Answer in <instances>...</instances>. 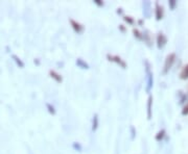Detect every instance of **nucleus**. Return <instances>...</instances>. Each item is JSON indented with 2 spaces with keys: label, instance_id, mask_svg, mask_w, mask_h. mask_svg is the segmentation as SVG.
I'll return each instance as SVG.
<instances>
[{
  "label": "nucleus",
  "instance_id": "12",
  "mask_svg": "<svg viewBox=\"0 0 188 154\" xmlns=\"http://www.w3.org/2000/svg\"><path fill=\"white\" fill-rule=\"evenodd\" d=\"M13 59H15V61H16V63H17L18 65H19V66H20V67H21V68H23V67H24V64L22 63V61H21V59H19V57H18V56H16V55H13Z\"/></svg>",
  "mask_w": 188,
  "mask_h": 154
},
{
  "label": "nucleus",
  "instance_id": "2",
  "mask_svg": "<svg viewBox=\"0 0 188 154\" xmlns=\"http://www.w3.org/2000/svg\"><path fill=\"white\" fill-rule=\"evenodd\" d=\"M157 43H158V48H159V49H161V48H162L163 46L165 45V43H166V38L164 37V35H163V33H159L158 39H157Z\"/></svg>",
  "mask_w": 188,
  "mask_h": 154
},
{
  "label": "nucleus",
  "instance_id": "13",
  "mask_svg": "<svg viewBox=\"0 0 188 154\" xmlns=\"http://www.w3.org/2000/svg\"><path fill=\"white\" fill-rule=\"evenodd\" d=\"M164 133H165V130L159 131L158 134H157V137H156V140H157V141H160V140L162 139L163 137H164Z\"/></svg>",
  "mask_w": 188,
  "mask_h": 154
},
{
  "label": "nucleus",
  "instance_id": "14",
  "mask_svg": "<svg viewBox=\"0 0 188 154\" xmlns=\"http://www.w3.org/2000/svg\"><path fill=\"white\" fill-rule=\"evenodd\" d=\"M46 106H47V108H48V111H49L50 114H54V113H56V111H54L53 106H51L49 103H47V104H46Z\"/></svg>",
  "mask_w": 188,
  "mask_h": 154
},
{
  "label": "nucleus",
  "instance_id": "4",
  "mask_svg": "<svg viewBox=\"0 0 188 154\" xmlns=\"http://www.w3.org/2000/svg\"><path fill=\"white\" fill-rule=\"evenodd\" d=\"M162 17H163V7H160V5L157 3V4H156V19L161 20Z\"/></svg>",
  "mask_w": 188,
  "mask_h": 154
},
{
  "label": "nucleus",
  "instance_id": "6",
  "mask_svg": "<svg viewBox=\"0 0 188 154\" xmlns=\"http://www.w3.org/2000/svg\"><path fill=\"white\" fill-rule=\"evenodd\" d=\"M108 57L110 59L109 61H116L117 64H120L121 66H122L123 68H125V64L123 63L122 61H121V59L120 57H118V56H110V55H108Z\"/></svg>",
  "mask_w": 188,
  "mask_h": 154
},
{
  "label": "nucleus",
  "instance_id": "5",
  "mask_svg": "<svg viewBox=\"0 0 188 154\" xmlns=\"http://www.w3.org/2000/svg\"><path fill=\"white\" fill-rule=\"evenodd\" d=\"M180 77H181V79H188V65H186L182 69L181 73H180Z\"/></svg>",
  "mask_w": 188,
  "mask_h": 154
},
{
  "label": "nucleus",
  "instance_id": "7",
  "mask_svg": "<svg viewBox=\"0 0 188 154\" xmlns=\"http://www.w3.org/2000/svg\"><path fill=\"white\" fill-rule=\"evenodd\" d=\"M70 22H71V24H72V27L74 28V30L76 31V33H80V31L83 30V27L80 26V24L78 23H76L74 20H70Z\"/></svg>",
  "mask_w": 188,
  "mask_h": 154
},
{
  "label": "nucleus",
  "instance_id": "11",
  "mask_svg": "<svg viewBox=\"0 0 188 154\" xmlns=\"http://www.w3.org/2000/svg\"><path fill=\"white\" fill-rule=\"evenodd\" d=\"M76 64H78V66H80L82 68H84V69H88V65H87L86 63H84V61H83V59H78V61H76Z\"/></svg>",
  "mask_w": 188,
  "mask_h": 154
},
{
  "label": "nucleus",
  "instance_id": "9",
  "mask_svg": "<svg viewBox=\"0 0 188 154\" xmlns=\"http://www.w3.org/2000/svg\"><path fill=\"white\" fill-rule=\"evenodd\" d=\"M50 75H51L52 78L56 79V80L58 81V82H61V81H62V77H61V76L59 75L58 73H56L54 71H50Z\"/></svg>",
  "mask_w": 188,
  "mask_h": 154
},
{
  "label": "nucleus",
  "instance_id": "17",
  "mask_svg": "<svg viewBox=\"0 0 188 154\" xmlns=\"http://www.w3.org/2000/svg\"><path fill=\"white\" fill-rule=\"evenodd\" d=\"M124 20H125L127 22H130V23H133V20L131 19L130 17H125V18H124Z\"/></svg>",
  "mask_w": 188,
  "mask_h": 154
},
{
  "label": "nucleus",
  "instance_id": "15",
  "mask_svg": "<svg viewBox=\"0 0 188 154\" xmlns=\"http://www.w3.org/2000/svg\"><path fill=\"white\" fill-rule=\"evenodd\" d=\"M182 114H183V115H188V104H186L185 106H184L183 111H182Z\"/></svg>",
  "mask_w": 188,
  "mask_h": 154
},
{
  "label": "nucleus",
  "instance_id": "8",
  "mask_svg": "<svg viewBox=\"0 0 188 154\" xmlns=\"http://www.w3.org/2000/svg\"><path fill=\"white\" fill-rule=\"evenodd\" d=\"M151 102H153V98L149 96L148 98V102H147V118L151 119Z\"/></svg>",
  "mask_w": 188,
  "mask_h": 154
},
{
  "label": "nucleus",
  "instance_id": "16",
  "mask_svg": "<svg viewBox=\"0 0 188 154\" xmlns=\"http://www.w3.org/2000/svg\"><path fill=\"white\" fill-rule=\"evenodd\" d=\"M169 4H170V7L171 9H173V7H175V5H176V1H169Z\"/></svg>",
  "mask_w": 188,
  "mask_h": 154
},
{
  "label": "nucleus",
  "instance_id": "10",
  "mask_svg": "<svg viewBox=\"0 0 188 154\" xmlns=\"http://www.w3.org/2000/svg\"><path fill=\"white\" fill-rule=\"evenodd\" d=\"M97 126H98V117H97V115H95L94 117H93V125H92L93 130H95L96 128H97Z\"/></svg>",
  "mask_w": 188,
  "mask_h": 154
},
{
  "label": "nucleus",
  "instance_id": "1",
  "mask_svg": "<svg viewBox=\"0 0 188 154\" xmlns=\"http://www.w3.org/2000/svg\"><path fill=\"white\" fill-rule=\"evenodd\" d=\"M175 59H176L175 53H170V54L166 57V61H165V64H164V69H163V73L164 74L167 73V71H168V70L171 68V66H173Z\"/></svg>",
  "mask_w": 188,
  "mask_h": 154
},
{
  "label": "nucleus",
  "instance_id": "3",
  "mask_svg": "<svg viewBox=\"0 0 188 154\" xmlns=\"http://www.w3.org/2000/svg\"><path fill=\"white\" fill-rule=\"evenodd\" d=\"M146 65H147L146 72H147V75H148V80H147V82H148V85H147V92H149V90H151V85H153V74H151V72L149 71V66H148V64L146 63Z\"/></svg>",
  "mask_w": 188,
  "mask_h": 154
},
{
  "label": "nucleus",
  "instance_id": "18",
  "mask_svg": "<svg viewBox=\"0 0 188 154\" xmlns=\"http://www.w3.org/2000/svg\"><path fill=\"white\" fill-rule=\"evenodd\" d=\"M94 2H95V3H96V4H98V5H102V4H104V3L99 2V1H98V0H96V1H94Z\"/></svg>",
  "mask_w": 188,
  "mask_h": 154
}]
</instances>
